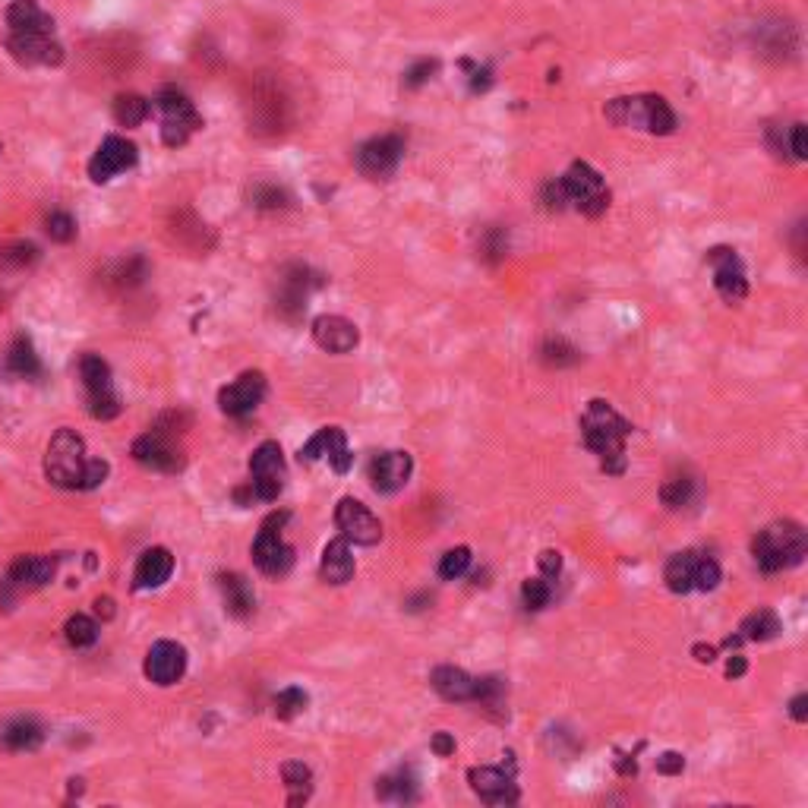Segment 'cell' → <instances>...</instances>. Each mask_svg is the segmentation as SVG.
I'll return each instance as SVG.
<instances>
[{
    "instance_id": "1",
    "label": "cell",
    "mask_w": 808,
    "mask_h": 808,
    "mask_svg": "<svg viewBox=\"0 0 808 808\" xmlns=\"http://www.w3.org/2000/svg\"><path fill=\"white\" fill-rule=\"evenodd\" d=\"M632 433V423L619 417L613 411L610 401H600L594 398L588 404V411L581 417V436H584V446H588L594 455L603 458V468L610 474H619L622 471V458H625V439Z\"/></svg>"
},
{
    "instance_id": "2",
    "label": "cell",
    "mask_w": 808,
    "mask_h": 808,
    "mask_svg": "<svg viewBox=\"0 0 808 808\" xmlns=\"http://www.w3.org/2000/svg\"><path fill=\"white\" fill-rule=\"evenodd\" d=\"M244 108L256 136H281L291 127V95L272 73H256L250 79Z\"/></svg>"
},
{
    "instance_id": "3",
    "label": "cell",
    "mask_w": 808,
    "mask_h": 808,
    "mask_svg": "<svg viewBox=\"0 0 808 808\" xmlns=\"http://www.w3.org/2000/svg\"><path fill=\"white\" fill-rule=\"evenodd\" d=\"M606 120L616 127H635L648 130L654 136H670L676 130V114L666 105L663 95H625L606 101L603 108Z\"/></svg>"
},
{
    "instance_id": "4",
    "label": "cell",
    "mask_w": 808,
    "mask_h": 808,
    "mask_svg": "<svg viewBox=\"0 0 808 808\" xmlns=\"http://www.w3.org/2000/svg\"><path fill=\"white\" fill-rule=\"evenodd\" d=\"M805 547H808V540H805L802 524L774 521V524H767L764 531H758V537L752 543V553L764 572H783V569H790V565L802 562Z\"/></svg>"
},
{
    "instance_id": "5",
    "label": "cell",
    "mask_w": 808,
    "mask_h": 808,
    "mask_svg": "<svg viewBox=\"0 0 808 808\" xmlns=\"http://www.w3.org/2000/svg\"><path fill=\"white\" fill-rule=\"evenodd\" d=\"M86 442L76 430H57L45 452V477L60 490H83L86 480Z\"/></svg>"
},
{
    "instance_id": "6",
    "label": "cell",
    "mask_w": 808,
    "mask_h": 808,
    "mask_svg": "<svg viewBox=\"0 0 808 808\" xmlns=\"http://www.w3.org/2000/svg\"><path fill=\"white\" fill-rule=\"evenodd\" d=\"M155 108L161 114V139H165V146H171V149L187 146V139L202 127V117H199L196 105L174 86L161 89L155 95Z\"/></svg>"
},
{
    "instance_id": "7",
    "label": "cell",
    "mask_w": 808,
    "mask_h": 808,
    "mask_svg": "<svg viewBox=\"0 0 808 808\" xmlns=\"http://www.w3.org/2000/svg\"><path fill=\"white\" fill-rule=\"evenodd\" d=\"M79 379L86 389V404L95 420H114L120 414V398L111 382V367L98 354H83L79 360Z\"/></svg>"
},
{
    "instance_id": "8",
    "label": "cell",
    "mask_w": 808,
    "mask_h": 808,
    "mask_svg": "<svg viewBox=\"0 0 808 808\" xmlns=\"http://www.w3.org/2000/svg\"><path fill=\"white\" fill-rule=\"evenodd\" d=\"M565 196H569V206H575L581 215L600 218L610 206V190H606L603 177L588 165V161H575V165L562 174Z\"/></svg>"
},
{
    "instance_id": "9",
    "label": "cell",
    "mask_w": 808,
    "mask_h": 808,
    "mask_svg": "<svg viewBox=\"0 0 808 808\" xmlns=\"http://www.w3.org/2000/svg\"><path fill=\"white\" fill-rule=\"evenodd\" d=\"M285 521H288L285 512L269 515L266 521H262V528L253 540V562L259 565V572H266L272 578L288 575L291 565H294V550L285 543V537H281V524Z\"/></svg>"
},
{
    "instance_id": "10",
    "label": "cell",
    "mask_w": 808,
    "mask_h": 808,
    "mask_svg": "<svg viewBox=\"0 0 808 808\" xmlns=\"http://www.w3.org/2000/svg\"><path fill=\"white\" fill-rule=\"evenodd\" d=\"M7 51L23 67H60L64 45L54 38V29L42 32H7Z\"/></svg>"
},
{
    "instance_id": "11",
    "label": "cell",
    "mask_w": 808,
    "mask_h": 808,
    "mask_svg": "<svg viewBox=\"0 0 808 808\" xmlns=\"http://www.w3.org/2000/svg\"><path fill=\"white\" fill-rule=\"evenodd\" d=\"M319 285H322V275L313 272L310 266H300V262L288 266L285 272H281V288L275 297L278 316L288 319V322H297L303 313H307V300Z\"/></svg>"
},
{
    "instance_id": "12",
    "label": "cell",
    "mask_w": 808,
    "mask_h": 808,
    "mask_svg": "<svg viewBox=\"0 0 808 808\" xmlns=\"http://www.w3.org/2000/svg\"><path fill=\"white\" fill-rule=\"evenodd\" d=\"M404 158V139L398 133H382V136H373L367 143H360L357 152H354V161H357V171L370 180H386L398 171Z\"/></svg>"
},
{
    "instance_id": "13",
    "label": "cell",
    "mask_w": 808,
    "mask_h": 808,
    "mask_svg": "<svg viewBox=\"0 0 808 808\" xmlns=\"http://www.w3.org/2000/svg\"><path fill=\"white\" fill-rule=\"evenodd\" d=\"M285 455L278 442H262L250 458V490L259 502H275L285 490Z\"/></svg>"
},
{
    "instance_id": "14",
    "label": "cell",
    "mask_w": 808,
    "mask_h": 808,
    "mask_svg": "<svg viewBox=\"0 0 808 808\" xmlns=\"http://www.w3.org/2000/svg\"><path fill=\"white\" fill-rule=\"evenodd\" d=\"M133 458L143 464L149 471H161V474H177L184 471V449L177 446V436L161 433V430H149L146 436H139L133 442Z\"/></svg>"
},
{
    "instance_id": "15",
    "label": "cell",
    "mask_w": 808,
    "mask_h": 808,
    "mask_svg": "<svg viewBox=\"0 0 808 808\" xmlns=\"http://www.w3.org/2000/svg\"><path fill=\"white\" fill-rule=\"evenodd\" d=\"M335 524H338L341 537H345L348 543H357V547H376V543L382 540L379 518L367 509V505L351 499V496H345L338 502Z\"/></svg>"
},
{
    "instance_id": "16",
    "label": "cell",
    "mask_w": 808,
    "mask_h": 808,
    "mask_svg": "<svg viewBox=\"0 0 808 808\" xmlns=\"http://www.w3.org/2000/svg\"><path fill=\"white\" fill-rule=\"evenodd\" d=\"M136 158H139V152H136V146L130 143V139L108 136L105 143L98 146V152L92 155V161H89V177L95 180V184H108L111 177L130 171L136 165Z\"/></svg>"
},
{
    "instance_id": "17",
    "label": "cell",
    "mask_w": 808,
    "mask_h": 808,
    "mask_svg": "<svg viewBox=\"0 0 808 808\" xmlns=\"http://www.w3.org/2000/svg\"><path fill=\"white\" fill-rule=\"evenodd\" d=\"M262 398H266V376L259 370H250L218 392V408L231 417H247L259 408Z\"/></svg>"
},
{
    "instance_id": "18",
    "label": "cell",
    "mask_w": 808,
    "mask_h": 808,
    "mask_svg": "<svg viewBox=\"0 0 808 808\" xmlns=\"http://www.w3.org/2000/svg\"><path fill=\"white\" fill-rule=\"evenodd\" d=\"M707 262H711L714 269V288L720 291L723 300H742L749 294V281H745V269H742V259L736 256V250L730 247H714L707 253Z\"/></svg>"
},
{
    "instance_id": "19",
    "label": "cell",
    "mask_w": 808,
    "mask_h": 808,
    "mask_svg": "<svg viewBox=\"0 0 808 808\" xmlns=\"http://www.w3.org/2000/svg\"><path fill=\"white\" fill-rule=\"evenodd\" d=\"M146 676L155 682V685H174L184 679L187 673V651L184 644L177 641H158L149 648L146 654V663H143Z\"/></svg>"
},
{
    "instance_id": "20",
    "label": "cell",
    "mask_w": 808,
    "mask_h": 808,
    "mask_svg": "<svg viewBox=\"0 0 808 808\" xmlns=\"http://www.w3.org/2000/svg\"><path fill=\"white\" fill-rule=\"evenodd\" d=\"M319 458H326L338 474H345V471L351 468L348 439H345V433H341L338 427H322V430L307 442V446L300 449V461L313 464V461H319Z\"/></svg>"
},
{
    "instance_id": "21",
    "label": "cell",
    "mask_w": 808,
    "mask_h": 808,
    "mask_svg": "<svg viewBox=\"0 0 808 808\" xmlns=\"http://www.w3.org/2000/svg\"><path fill=\"white\" fill-rule=\"evenodd\" d=\"M313 341L329 354H351L360 341V332L345 316H316L313 319Z\"/></svg>"
},
{
    "instance_id": "22",
    "label": "cell",
    "mask_w": 808,
    "mask_h": 808,
    "mask_svg": "<svg viewBox=\"0 0 808 808\" xmlns=\"http://www.w3.org/2000/svg\"><path fill=\"white\" fill-rule=\"evenodd\" d=\"M414 471V461L408 452H382L370 464V483L376 493H398L408 483Z\"/></svg>"
},
{
    "instance_id": "23",
    "label": "cell",
    "mask_w": 808,
    "mask_h": 808,
    "mask_svg": "<svg viewBox=\"0 0 808 808\" xmlns=\"http://www.w3.org/2000/svg\"><path fill=\"white\" fill-rule=\"evenodd\" d=\"M471 786H474V793L483 799V802H490V805H512L518 802V790H515V783L512 777L499 771V767H471Z\"/></svg>"
},
{
    "instance_id": "24",
    "label": "cell",
    "mask_w": 808,
    "mask_h": 808,
    "mask_svg": "<svg viewBox=\"0 0 808 808\" xmlns=\"http://www.w3.org/2000/svg\"><path fill=\"white\" fill-rule=\"evenodd\" d=\"M171 572H174V556L165 547H152L139 556L133 584L139 591H152V588H161V584L171 578Z\"/></svg>"
},
{
    "instance_id": "25",
    "label": "cell",
    "mask_w": 808,
    "mask_h": 808,
    "mask_svg": "<svg viewBox=\"0 0 808 808\" xmlns=\"http://www.w3.org/2000/svg\"><path fill=\"white\" fill-rule=\"evenodd\" d=\"M168 231H171V237L177 240V244H180V247H187V250H202V253H206V250L215 244V234L209 231L206 221H199V218H196L193 212H187V209H180V212L171 215Z\"/></svg>"
},
{
    "instance_id": "26",
    "label": "cell",
    "mask_w": 808,
    "mask_h": 808,
    "mask_svg": "<svg viewBox=\"0 0 808 808\" xmlns=\"http://www.w3.org/2000/svg\"><path fill=\"white\" fill-rule=\"evenodd\" d=\"M54 575H57V556H45V553L19 556L10 565V581L19 584V588H42Z\"/></svg>"
},
{
    "instance_id": "27",
    "label": "cell",
    "mask_w": 808,
    "mask_h": 808,
    "mask_svg": "<svg viewBox=\"0 0 808 808\" xmlns=\"http://www.w3.org/2000/svg\"><path fill=\"white\" fill-rule=\"evenodd\" d=\"M430 682L446 701H474L477 695V679L458 670V666H436Z\"/></svg>"
},
{
    "instance_id": "28",
    "label": "cell",
    "mask_w": 808,
    "mask_h": 808,
    "mask_svg": "<svg viewBox=\"0 0 808 808\" xmlns=\"http://www.w3.org/2000/svg\"><path fill=\"white\" fill-rule=\"evenodd\" d=\"M319 575L322 581L329 584H348L354 578V556L348 540H332L326 550H322V562H319Z\"/></svg>"
},
{
    "instance_id": "29",
    "label": "cell",
    "mask_w": 808,
    "mask_h": 808,
    "mask_svg": "<svg viewBox=\"0 0 808 808\" xmlns=\"http://www.w3.org/2000/svg\"><path fill=\"white\" fill-rule=\"evenodd\" d=\"M4 370L16 379H35L42 376V360L35 354V345L26 338V335H16L13 345L7 348V357H4Z\"/></svg>"
},
{
    "instance_id": "30",
    "label": "cell",
    "mask_w": 808,
    "mask_h": 808,
    "mask_svg": "<svg viewBox=\"0 0 808 808\" xmlns=\"http://www.w3.org/2000/svg\"><path fill=\"white\" fill-rule=\"evenodd\" d=\"M7 29L10 32H42L54 29V19L38 7V0H13L7 7Z\"/></svg>"
},
{
    "instance_id": "31",
    "label": "cell",
    "mask_w": 808,
    "mask_h": 808,
    "mask_svg": "<svg viewBox=\"0 0 808 808\" xmlns=\"http://www.w3.org/2000/svg\"><path fill=\"white\" fill-rule=\"evenodd\" d=\"M149 275V262L143 256H124V259H117L108 266L105 272V285L111 291H130L136 285H143Z\"/></svg>"
},
{
    "instance_id": "32",
    "label": "cell",
    "mask_w": 808,
    "mask_h": 808,
    "mask_svg": "<svg viewBox=\"0 0 808 808\" xmlns=\"http://www.w3.org/2000/svg\"><path fill=\"white\" fill-rule=\"evenodd\" d=\"M218 588L225 594V610L237 619H247L256 606V597H253V588L240 578V575H221L218 578Z\"/></svg>"
},
{
    "instance_id": "33",
    "label": "cell",
    "mask_w": 808,
    "mask_h": 808,
    "mask_svg": "<svg viewBox=\"0 0 808 808\" xmlns=\"http://www.w3.org/2000/svg\"><path fill=\"white\" fill-rule=\"evenodd\" d=\"M663 581L673 594H689L695 588V553H676L666 562Z\"/></svg>"
},
{
    "instance_id": "34",
    "label": "cell",
    "mask_w": 808,
    "mask_h": 808,
    "mask_svg": "<svg viewBox=\"0 0 808 808\" xmlns=\"http://www.w3.org/2000/svg\"><path fill=\"white\" fill-rule=\"evenodd\" d=\"M0 739H4V745H7L10 752H32V749H38V745H42L45 730L35 720H13Z\"/></svg>"
},
{
    "instance_id": "35",
    "label": "cell",
    "mask_w": 808,
    "mask_h": 808,
    "mask_svg": "<svg viewBox=\"0 0 808 808\" xmlns=\"http://www.w3.org/2000/svg\"><path fill=\"white\" fill-rule=\"evenodd\" d=\"M780 632V619L774 610H755L752 616H745L739 625V641H771Z\"/></svg>"
},
{
    "instance_id": "36",
    "label": "cell",
    "mask_w": 808,
    "mask_h": 808,
    "mask_svg": "<svg viewBox=\"0 0 808 808\" xmlns=\"http://www.w3.org/2000/svg\"><path fill=\"white\" fill-rule=\"evenodd\" d=\"M38 247L32 240H13V244L0 247V272H26L38 262Z\"/></svg>"
},
{
    "instance_id": "37",
    "label": "cell",
    "mask_w": 808,
    "mask_h": 808,
    "mask_svg": "<svg viewBox=\"0 0 808 808\" xmlns=\"http://www.w3.org/2000/svg\"><path fill=\"white\" fill-rule=\"evenodd\" d=\"M149 111H152V105L136 92H124V95L114 98V120L120 127H139L149 117Z\"/></svg>"
},
{
    "instance_id": "38",
    "label": "cell",
    "mask_w": 808,
    "mask_h": 808,
    "mask_svg": "<svg viewBox=\"0 0 808 808\" xmlns=\"http://www.w3.org/2000/svg\"><path fill=\"white\" fill-rule=\"evenodd\" d=\"M281 777H285L288 802H291V805L307 802V796H310V790H313V774H310V767H307V764H303V761H288L285 767H281Z\"/></svg>"
},
{
    "instance_id": "39",
    "label": "cell",
    "mask_w": 808,
    "mask_h": 808,
    "mask_svg": "<svg viewBox=\"0 0 808 808\" xmlns=\"http://www.w3.org/2000/svg\"><path fill=\"white\" fill-rule=\"evenodd\" d=\"M376 796L379 799H389V802H414L417 799V783L411 774H395V777H382L379 786H376Z\"/></svg>"
},
{
    "instance_id": "40",
    "label": "cell",
    "mask_w": 808,
    "mask_h": 808,
    "mask_svg": "<svg viewBox=\"0 0 808 808\" xmlns=\"http://www.w3.org/2000/svg\"><path fill=\"white\" fill-rule=\"evenodd\" d=\"M540 360L547 363V367L562 370V367H572V363H578L581 354L565 338H547V341H543V348H540Z\"/></svg>"
},
{
    "instance_id": "41",
    "label": "cell",
    "mask_w": 808,
    "mask_h": 808,
    "mask_svg": "<svg viewBox=\"0 0 808 808\" xmlns=\"http://www.w3.org/2000/svg\"><path fill=\"white\" fill-rule=\"evenodd\" d=\"M64 635H67V641L73 644V648H92V644L98 641V625L89 616L76 613V616L67 619Z\"/></svg>"
},
{
    "instance_id": "42",
    "label": "cell",
    "mask_w": 808,
    "mask_h": 808,
    "mask_svg": "<svg viewBox=\"0 0 808 808\" xmlns=\"http://www.w3.org/2000/svg\"><path fill=\"white\" fill-rule=\"evenodd\" d=\"M288 202H291L288 190H281L278 184L250 187V206H256V209H285Z\"/></svg>"
},
{
    "instance_id": "43",
    "label": "cell",
    "mask_w": 808,
    "mask_h": 808,
    "mask_svg": "<svg viewBox=\"0 0 808 808\" xmlns=\"http://www.w3.org/2000/svg\"><path fill=\"white\" fill-rule=\"evenodd\" d=\"M307 704H310V698L303 689H285V692L275 695V714H278V720H294L297 714L307 711Z\"/></svg>"
},
{
    "instance_id": "44",
    "label": "cell",
    "mask_w": 808,
    "mask_h": 808,
    "mask_svg": "<svg viewBox=\"0 0 808 808\" xmlns=\"http://www.w3.org/2000/svg\"><path fill=\"white\" fill-rule=\"evenodd\" d=\"M660 499H663L666 509H682V505L692 499V480H689V477H673V480H666V483H663V490H660Z\"/></svg>"
},
{
    "instance_id": "45",
    "label": "cell",
    "mask_w": 808,
    "mask_h": 808,
    "mask_svg": "<svg viewBox=\"0 0 808 808\" xmlns=\"http://www.w3.org/2000/svg\"><path fill=\"white\" fill-rule=\"evenodd\" d=\"M468 569H471V550H468V547H455V550H449L446 556H442V562H439V575L446 578V581L461 578Z\"/></svg>"
},
{
    "instance_id": "46",
    "label": "cell",
    "mask_w": 808,
    "mask_h": 808,
    "mask_svg": "<svg viewBox=\"0 0 808 808\" xmlns=\"http://www.w3.org/2000/svg\"><path fill=\"white\" fill-rule=\"evenodd\" d=\"M550 597H553V588H550L547 578H528V581H524L521 600H524L528 610H543V606L550 603Z\"/></svg>"
},
{
    "instance_id": "47",
    "label": "cell",
    "mask_w": 808,
    "mask_h": 808,
    "mask_svg": "<svg viewBox=\"0 0 808 808\" xmlns=\"http://www.w3.org/2000/svg\"><path fill=\"white\" fill-rule=\"evenodd\" d=\"M45 231L51 240H57V244H70V240L76 237V221L70 212H51L45 218Z\"/></svg>"
},
{
    "instance_id": "48",
    "label": "cell",
    "mask_w": 808,
    "mask_h": 808,
    "mask_svg": "<svg viewBox=\"0 0 808 808\" xmlns=\"http://www.w3.org/2000/svg\"><path fill=\"white\" fill-rule=\"evenodd\" d=\"M720 584V565L711 556H695V588L714 591Z\"/></svg>"
},
{
    "instance_id": "49",
    "label": "cell",
    "mask_w": 808,
    "mask_h": 808,
    "mask_svg": "<svg viewBox=\"0 0 808 808\" xmlns=\"http://www.w3.org/2000/svg\"><path fill=\"white\" fill-rule=\"evenodd\" d=\"M540 199H543V206H547L550 212H562V209H569V196H565V184H562V177L547 180V187H543Z\"/></svg>"
},
{
    "instance_id": "50",
    "label": "cell",
    "mask_w": 808,
    "mask_h": 808,
    "mask_svg": "<svg viewBox=\"0 0 808 808\" xmlns=\"http://www.w3.org/2000/svg\"><path fill=\"white\" fill-rule=\"evenodd\" d=\"M480 250H483V256H487L490 262H499L505 256V234L499 228H490L487 234H483V240H480Z\"/></svg>"
},
{
    "instance_id": "51",
    "label": "cell",
    "mask_w": 808,
    "mask_h": 808,
    "mask_svg": "<svg viewBox=\"0 0 808 808\" xmlns=\"http://www.w3.org/2000/svg\"><path fill=\"white\" fill-rule=\"evenodd\" d=\"M433 73H436V60H417V64L404 73V86L417 89V86L427 83V79H433Z\"/></svg>"
},
{
    "instance_id": "52",
    "label": "cell",
    "mask_w": 808,
    "mask_h": 808,
    "mask_svg": "<svg viewBox=\"0 0 808 808\" xmlns=\"http://www.w3.org/2000/svg\"><path fill=\"white\" fill-rule=\"evenodd\" d=\"M108 477V461H101V458H89L86 464V480H83V490H95L101 487Z\"/></svg>"
},
{
    "instance_id": "53",
    "label": "cell",
    "mask_w": 808,
    "mask_h": 808,
    "mask_svg": "<svg viewBox=\"0 0 808 808\" xmlns=\"http://www.w3.org/2000/svg\"><path fill=\"white\" fill-rule=\"evenodd\" d=\"M790 152H793V161H805V158H808L805 124H793V127H790Z\"/></svg>"
},
{
    "instance_id": "54",
    "label": "cell",
    "mask_w": 808,
    "mask_h": 808,
    "mask_svg": "<svg viewBox=\"0 0 808 808\" xmlns=\"http://www.w3.org/2000/svg\"><path fill=\"white\" fill-rule=\"evenodd\" d=\"M682 767H685V758L676 755V752H666L657 758V771L660 774H682Z\"/></svg>"
},
{
    "instance_id": "55",
    "label": "cell",
    "mask_w": 808,
    "mask_h": 808,
    "mask_svg": "<svg viewBox=\"0 0 808 808\" xmlns=\"http://www.w3.org/2000/svg\"><path fill=\"white\" fill-rule=\"evenodd\" d=\"M540 569H543V575H547V578H556L559 569H562V556L556 550H543L540 553Z\"/></svg>"
},
{
    "instance_id": "56",
    "label": "cell",
    "mask_w": 808,
    "mask_h": 808,
    "mask_svg": "<svg viewBox=\"0 0 808 808\" xmlns=\"http://www.w3.org/2000/svg\"><path fill=\"white\" fill-rule=\"evenodd\" d=\"M433 752H436L439 758H449V755L455 752V739H452L449 733H436V739H433Z\"/></svg>"
},
{
    "instance_id": "57",
    "label": "cell",
    "mask_w": 808,
    "mask_h": 808,
    "mask_svg": "<svg viewBox=\"0 0 808 808\" xmlns=\"http://www.w3.org/2000/svg\"><path fill=\"white\" fill-rule=\"evenodd\" d=\"M790 714H793L796 723H805L808 720V695H796L790 701Z\"/></svg>"
},
{
    "instance_id": "58",
    "label": "cell",
    "mask_w": 808,
    "mask_h": 808,
    "mask_svg": "<svg viewBox=\"0 0 808 808\" xmlns=\"http://www.w3.org/2000/svg\"><path fill=\"white\" fill-rule=\"evenodd\" d=\"M745 670H749V663H745V657H730V663H726V676H730V679L745 676Z\"/></svg>"
},
{
    "instance_id": "59",
    "label": "cell",
    "mask_w": 808,
    "mask_h": 808,
    "mask_svg": "<svg viewBox=\"0 0 808 808\" xmlns=\"http://www.w3.org/2000/svg\"><path fill=\"white\" fill-rule=\"evenodd\" d=\"M95 613H98V616H105V619H111V616H114V600H111V597H98V600H95Z\"/></svg>"
},
{
    "instance_id": "60",
    "label": "cell",
    "mask_w": 808,
    "mask_h": 808,
    "mask_svg": "<svg viewBox=\"0 0 808 808\" xmlns=\"http://www.w3.org/2000/svg\"><path fill=\"white\" fill-rule=\"evenodd\" d=\"M695 657H698L701 663H711V660H714V648H704V644H698V648H695Z\"/></svg>"
},
{
    "instance_id": "61",
    "label": "cell",
    "mask_w": 808,
    "mask_h": 808,
    "mask_svg": "<svg viewBox=\"0 0 808 808\" xmlns=\"http://www.w3.org/2000/svg\"><path fill=\"white\" fill-rule=\"evenodd\" d=\"M0 152H4V143H0Z\"/></svg>"
}]
</instances>
